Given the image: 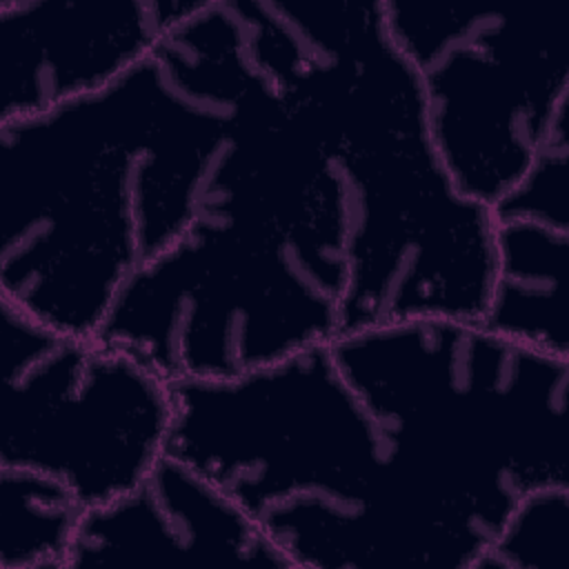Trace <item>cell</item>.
<instances>
[{
    "label": "cell",
    "instance_id": "cell-4",
    "mask_svg": "<svg viewBox=\"0 0 569 569\" xmlns=\"http://www.w3.org/2000/svg\"><path fill=\"white\" fill-rule=\"evenodd\" d=\"M347 260L276 227H196L131 273L98 338L169 382L229 380L340 336Z\"/></svg>",
    "mask_w": 569,
    "mask_h": 569
},
{
    "label": "cell",
    "instance_id": "cell-6",
    "mask_svg": "<svg viewBox=\"0 0 569 569\" xmlns=\"http://www.w3.org/2000/svg\"><path fill=\"white\" fill-rule=\"evenodd\" d=\"M418 73L429 133L456 189L493 207L569 120V60L551 29L496 7L382 0Z\"/></svg>",
    "mask_w": 569,
    "mask_h": 569
},
{
    "label": "cell",
    "instance_id": "cell-2",
    "mask_svg": "<svg viewBox=\"0 0 569 569\" xmlns=\"http://www.w3.org/2000/svg\"><path fill=\"white\" fill-rule=\"evenodd\" d=\"M329 347L391 449L496 518L527 491L569 485V358L460 318L387 322Z\"/></svg>",
    "mask_w": 569,
    "mask_h": 569
},
{
    "label": "cell",
    "instance_id": "cell-9",
    "mask_svg": "<svg viewBox=\"0 0 569 569\" xmlns=\"http://www.w3.org/2000/svg\"><path fill=\"white\" fill-rule=\"evenodd\" d=\"M187 560L289 569L253 516L193 467L164 453L138 487L84 509L67 569Z\"/></svg>",
    "mask_w": 569,
    "mask_h": 569
},
{
    "label": "cell",
    "instance_id": "cell-8",
    "mask_svg": "<svg viewBox=\"0 0 569 569\" xmlns=\"http://www.w3.org/2000/svg\"><path fill=\"white\" fill-rule=\"evenodd\" d=\"M202 0H0V122L98 93Z\"/></svg>",
    "mask_w": 569,
    "mask_h": 569
},
{
    "label": "cell",
    "instance_id": "cell-5",
    "mask_svg": "<svg viewBox=\"0 0 569 569\" xmlns=\"http://www.w3.org/2000/svg\"><path fill=\"white\" fill-rule=\"evenodd\" d=\"M173 391L167 453L256 520L287 502H358L389 460L329 342L238 378L173 382Z\"/></svg>",
    "mask_w": 569,
    "mask_h": 569
},
{
    "label": "cell",
    "instance_id": "cell-12",
    "mask_svg": "<svg viewBox=\"0 0 569 569\" xmlns=\"http://www.w3.org/2000/svg\"><path fill=\"white\" fill-rule=\"evenodd\" d=\"M569 562V485L518 498L476 569H565Z\"/></svg>",
    "mask_w": 569,
    "mask_h": 569
},
{
    "label": "cell",
    "instance_id": "cell-10",
    "mask_svg": "<svg viewBox=\"0 0 569 569\" xmlns=\"http://www.w3.org/2000/svg\"><path fill=\"white\" fill-rule=\"evenodd\" d=\"M491 218L496 273L482 322L569 358V142H547Z\"/></svg>",
    "mask_w": 569,
    "mask_h": 569
},
{
    "label": "cell",
    "instance_id": "cell-11",
    "mask_svg": "<svg viewBox=\"0 0 569 569\" xmlns=\"http://www.w3.org/2000/svg\"><path fill=\"white\" fill-rule=\"evenodd\" d=\"M84 509L62 480L0 465V569H67Z\"/></svg>",
    "mask_w": 569,
    "mask_h": 569
},
{
    "label": "cell",
    "instance_id": "cell-7",
    "mask_svg": "<svg viewBox=\"0 0 569 569\" xmlns=\"http://www.w3.org/2000/svg\"><path fill=\"white\" fill-rule=\"evenodd\" d=\"M0 465L62 480L98 507L167 453L173 382L102 338L58 333L0 300Z\"/></svg>",
    "mask_w": 569,
    "mask_h": 569
},
{
    "label": "cell",
    "instance_id": "cell-3",
    "mask_svg": "<svg viewBox=\"0 0 569 569\" xmlns=\"http://www.w3.org/2000/svg\"><path fill=\"white\" fill-rule=\"evenodd\" d=\"M142 62L111 87L0 122V300L40 325L96 338L140 251L133 153Z\"/></svg>",
    "mask_w": 569,
    "mask_h": 569
},
{
    "label": "cell",
    "instance_id": "cell-1",
    "mask_svg": "<svg viewBox=\"0 0 569 569\" xmlns=\"http://www.w3.org/2000/svg\"><path fill=\"white\" fill-rule=\"evenodd\" d=\"M249 27L258 62L309 113L336 176L349 264L340 333L482 320L496 273L491 209L451 182L382 0H253Z\"/></svg>",
    "mask_w": 569,
    "mask_h": 569
}]
</instances>
